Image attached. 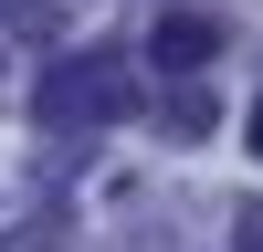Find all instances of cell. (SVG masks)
<instances>
[{
    "label": "cell",
    "instance_id": "2",
    "mask_svg": "<svg viewBox=\"0 0 263 252\" xmlns=\"http://www.w3.org/2000/svg\"><path fill=\"white\" fill-rule=\"evenodd\" d=\"M147 53H158V74H200V63H211V21H190V11H168L158 32H147Z\"/></svg>",
    "mask_w": 263,
    "mask_h": 252
},
{
    "label": "cell",
    "instance_id": "5",
    "mask_svg": "<svg viewBox=\"0 0 263 252\" xmlns=\"http://www.w3.org/2000/svg\"><path fill=\"white\" fill-rule=\"evenodd\" d=\"M0 11H11V0H0Z\"/></svg>",
    "mask_w": 263,
    "mask_h": 252
},
{
    "label": "cell",
    "instance_id": "4",
    "mask_svg": "<svg viewBox=\"0 0 263 252\" xmlns=\"http://www.w3.org/2000/svg\"><path fill=\"white\" fill-rule=\"evenodd\" d=\"M242 147H253V158H263V105H253V137H242Z\"/></svg>",
    "mask_w": 263,
    "mask_h": 252
},
{
    "label": "cell",
    "instance_id": "1",
    "mask_svg": "<svg viewBox=\"0 0 263 252\" xmlns=\"http://www.w3.org/2000/svg\"><path fill=\"white\" fill-rule=\"evenodd\" d=\"M137 116V63L126 53H53L32 84V126L42 137H95V126Z\"/></svg>",
    "mask_w": 263,
    "mask_h": 252
},
{
    "label": "cell",
    "instance_id": "3",
    "mask_svg": "<svg viewBox=\"0 0 263 252\" xmlns=\"http://www.w3.org/2000/svg\"><path fill=\"white\" fill-rule=\"evenodd\" d=\"M242 252H263V210H242Z\"/></svg>",
    "mask_w": 263,
    "mask_h": 252
}]
</instances>
